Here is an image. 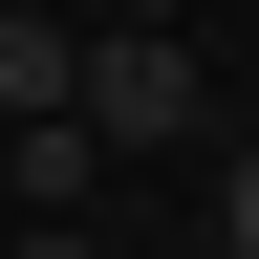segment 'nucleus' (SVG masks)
Listing matches in <instances>:
<instances>
[{"mask_svg": "<svg viewBox=\"0 0 259 259\" xmlns=\"http://www.w3.org/2000/svg\"><path fill=\"white\" fill-rule=\"evenodd\" d=\"M65 130H87V151H194V44L173 22H108L87 87H65Z\"/></svg>", "mask_w": 259, "mask_h": 259, "instance_id": "1", "label": "nucleus"}, {"mask_svg": "<svg viewBox=\"0 0 259 259\" xmlns=\"http://www.w3.org/2000/svg\"><path fill=\"white\" fill-rule=\"evenodd\" d=\"M65 87H87V44H65L44 0H0V130H65Z\"/></svg>", "mask_w": 259, "mask_h": 259, "instance_id": "2", "label": "nucleus"}, {"mask_svg": "<svg viewBox=\"0 0 259 259\" xmlns=\"http://www.w3.org/2000/svg\"><path fill=\"white\" fill-rule=\"evenodd\" d=\"M216 238L259 259V130H238V151H216Z\"/></svg>", "mask_w": 259, "mask_h": 259, "instance_id": "3", "label": "nucleus"}, {"mask_svg": "<svg viewBox=\"0 0 259 259\" xmlns=\"http://www.w3.org/2000/svg\"><path fill=\"white\" fill-rule=\"evenodd\" d=\"M22 259H87V216H22Z\"/></svg>", "mask_w": 259, "mask_h": 259, "instance_id": "4", "label": "nucleus"}, {"mask_svg": "<svg viewBox=\"0 0 259 259\" xmlns=\"http://www.w3.org/2000/svg\"><path fill=\"white\" fill-rule=\"evenodd\" d=\"M108 22H194V0H108Z\"/></svg>", "mask_w": 259, "mask_h": 259, "instance_id": "5", "label": "nucleus"}, {"mask_svg": "<svg viewBox=\"0 0 259 259\" xmlns=\"http://www.w3.org/2000/svg\"><path fill=\"white\" fill-rule=\"evenodd\" d=\"M194 259H238V238H194Z\"/></svg>", "mask_w": 259, "mask_h": 259, "instance_id": "6", "label": "nucleus"}]
</instances>
